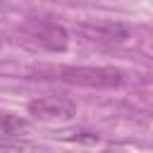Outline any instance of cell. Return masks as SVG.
Here are the masks:
<instances>
[{
    "mask_svg": "<svg viewBox=\"0 0 153 153\" xmlns=\"http://www.w3.org/2000/svg\"><path fill=\"white\" fill-rule=\"evenodd\" d=\"M57 79L69 86L81 88H117L124 84L127 74L117 67H84V65H67L57 69Z\"/></svg>",
    "mask_w": 153,
    "mask_h": 153,
    "instance_id": "obj_1",
    "label": "cell"
},
{
    "mask_svg": "<svg viewBox=\"0 0 153 153\" xmlns=\"http://www.w3.org/2000/svg\"><path fill=\"white\" fill-rule=\"evenodd\" d=\"M24 31L38 43L43 45L45 50H53V53H62L69 43V33L65 26L50 22V19H31L24 24Z\"/></svg>",
    "mask_w": 153,
    "mask_h": 153,
    "instance_id": "obj_2",
    "label": "cell"
},
{
    "mask_svg": "<svg viewBox=\"0 0 153 153\" xmlns=\"http://www.w3.org/2000/svg\"><path fill=\"white\" fill-rule=\"evenodd\" d=\"M26 110L36 120H45V122H53V120H72L76 115V105L72 100H67V98H53V96L29 100Z\"/></svg>",
    "mask_w": 153,
    "mask_h": 153,
    "instance_id": "obj_3",
    "label": "cell"
},
{
    "mask_svg": "<svg viewBox=\"0 0 153 153\" xmlns=\"http://www.w3.org/2000/svg\"><path fill=\"white\" fill-rule=\"evenodd\" d=\"M81 33L93 41V43H108V45H120L129 38V29L120 22H93V24H81Z\"/></svg>",
    "mask_w": 153,
    "mask_h": 153,
    "instance_id": "obj_4",
    "label": "cell"
},
{
    "mask_svg": "<svg viewBox=\"0 0 153 153\" xmlns=\"http://www.w3.org/2000/svg\"><path fill=\"white\" fill-rule=\"evenodd\" d=\"M29 129V122L14 112H7V110H0V131L7 134V136H19Z\"/></svg>",
    "mask_w": 153,
    "mask_h": 153,
    "instance_id": "obj_5",
    "label": "cell"
},
{
    "mask_svg": "<svg viewBox=\"0 0 153 153\" xmlns=\"http://www.w3.org/2000/svg\"><path fill=\"white\" fill-rule=\"evenodd\" d=\"M0 148H33L29 141H0Z\"/></svg>",
    "mask_w": 153,
    "mask_h": 153,
    "instance_id": "obj_6",
    "label": "cell"
},
{
    "mask_svg": "<svg viewBox=\"0 0 153 153\" xmlns=\"http://www.w3.org/2000/svg\"><path fill=\"white\" fill-rule=\"evenodd\" d=\"M0 48H2V41H0Z\"/></svg>",
    "mask_w": 153,
    "mask_h": 153,
    "instance_id": "obj_7",
    "label": "cell"
}]
</instances>
